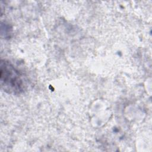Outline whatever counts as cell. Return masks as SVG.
I'll use <instances>...</instances> for the list:
<instances>
[{
	"instance_id": "obj_1",
	"label": "cell",
	"mask_w": 152,
	"mask_h": 152,
	"mask_svg": "<svg viewBox=\"0 0 152 152\" xmlns=\"http://www.w3.org/2000/svg\"><path fill=\"white\" fill-rule=\"evenodd\" d=\"M1 79L2 83H3L4 86H11L14 87L15 90H17V87L19 88L20 86L21 80L18 75L14 68L10 65L1 64Z\"/></svg>"
}]
</instances>
